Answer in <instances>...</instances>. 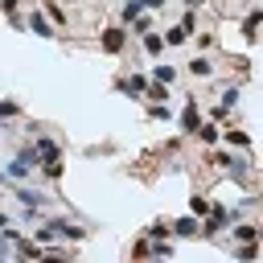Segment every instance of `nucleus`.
Returning a JSON list of instances; mask_svg holds the SVG:
<instances>
[{
    "instance_id": "13",
    "label": "nucleus",
    "mask_w": 263,
    "mask_h": 263,
    "mask_svg": "<svg viewBox=\"0 0 263 263\" xmlns=\"http://www.w3.org/2000/svg\"><path fill=\"white\" fill-rule=\"evenodd\" d=\"M16 197H21V205H29V210H41V205H45V193H37V189H21Z\"/></svg>"
},
{
    "instance_id": "1",
    "label": "nucleus",
    "mask_w": 263,
    "mask_h": 263,
    "mask_svg": "<svg viewBox=\"0 0 263 263\" xmlns=\"http://www.w3.org/2000/svg\"><path fill=\"white\" fill-rule=\"evenodd\" d=\"M33 238L37 242H49V238H86V230L82 226H74V222H66V218H58V222H45L41 230H33Z\"/></svg>"
},
{
    "instance_id": "14",
    "label": "nucleus",
    "mask_w": 263,
    "mask_h": 263,
    "mask_svg": "<svg viewBox=\"0 0 263 263\" xmlns=\"http://www.w3.org/2000/svg\"><path fill=\"white\" fill-rule=\"evenodd\" d=\"M230 234H234L238 242H255V238H259V226H251V222H238Z\"/></svg>"
},
{
    "instance_id": "26",
    "label": "nucleus",
    "mask_w": 263,
    "mask_h": 263,
    "mask_svg": "<svg viewBox=\"0 0 263 263\" xmlns=\"http://www.w3.org/2000/svg\"><path fill=\"white\" fill-rule=\"evenodd\" d=\"M49 21H53V25H66V12H62L58 4H49Z\"/></svg>"
},
{
    "instance_id": "10",
    "label": "nucleus",
    "mask_w": 263,
    "mask_h": 263,
    "mask_svg": "<svg viewBox=\"0 0 263 263\" xmlns=\"http://www.w3.org/2000/svg\"><path fill=\"white\" fill-rule=\"evenodd\" d=\"M37 156H41V160H58V156H62V148H58L53 140H45V136H37Z\"/></svg>"
},
{
    "instance_id": "25",
    "label": "nucleus",
    "mask_w": 263,
    "mask_h": 263,
    "mask_svg": "<svg viewBox=\"0 0 263 263\" xmlns=\"http://www.w3.org/2000/svg\"><path fill=\"white\" fill-rule=\"evenodd\" d=\"M12 115H21V107L16 103H0V119H12Z\"/></svg>"
},
{
    "instance_id": "20",
    "label": "nucleus",
    "mask_w": 263,
    "mask_h": 263,
    "mask_svg": "<svg viewBox=\"0 0 263 263\" xmlns=\"http://www.w3.org/2000/svg\"><path fill=\"white\" fill-rule=\"evenodd\" d=\"M189 214L205 218V214H210V201H205V197H189Z\"/></svg>"
},
{
    "instance_id": "3",
    "label": "nucleus",
    "mask_w": 263,
    "mask_h": 263,
    "mask_svg": "<svg viewBox=\"0 0 263 263\" xmlns=\"http://www.w3.org/2000/svg\"><path fill=\"white\" fill-rule=\"evenodd\" d=\"M197 127H201V111H197V99H189V103H185V111H181V132L197 136Z\"/></svg>"
},
{
    "instance_id": "18",
    "label": "nucleus",
    "mask_w": 263,
    "mask_h": 263,
    "mask_svg": "<svg viewBox=\"0 0 263 263\" xmlns=\"http://www.w3.org/2000/svg\"><path fill=\"white\" fill-rule=\"evenodd\" d=\"M41 173H45L49 181H58V177H62V156H58V160H41Z\"/></svg>"
},
{
    "instance_id": "2",
    "label": "nucleus",
    "mask_w": 263,
    "mask_h": 263,
    "mask_svg": "<svg viewBox=\"0 0 263 263\" xmlns=\"http://www.w3.org/2000/svg\"><path fill=\"white\" fill-rule=\"evenodd\" d=\"M210 160H214L218 168H226L234 181H247V177H251V168H247V160H242V156H230V152H214Z\"/></svg>"
},
{
    "instance_id": "5",
    "label": "nucleus",
    "mask_w": 263,
    "mask_h": 263,
    "mask_svg": "<svg viewBox=\"0 0 263 263\" xmlns=\"http://www.w3.org/2000/svg\"><path fill=\"white\" fill-rule=\"evenodd\" d=\"M123 41H127V33H123V29H103V37H99V45H103L107 53H119V49H123Z\"/></svg>"
},
{
    "instance_id": "19",
    "label": "nucleus",
    "mask_w": 263,
    "mask_h": 263,
    "mask_svg": "<svg viewBox=\"0 0 263 263\" xmlns=\"http://www.w3.org/2000/svg\"><path fill=\"white\" fill-rule=\"evenodd\" d=\"M234 103H238V86H226V90H222V103H218V107H222V111H230Z\"/></svg>"
},
{
    "instance_id": "30",
    "label": "nucleus",
    "mask_w": 263,
    "mask_h": 263,
    "mask_svg": "<svg viewBox=\"0 0 263 263\" xmlns=\"http://www.w3.org/2000/svg\"><path fill=\"white\" fill-rule=\"evenodd\" d=\"M185 4H189V8H201V4H205V0H185Z\"/></svg>"
},
{
    "instance_id": "8",
    "label": "nucleus",
    "mask_w": 263,
    "mask_h": 263,
    "mask_svg": "<svg viewBox=\"0 0 263 263\" xmlns=\"http://www.w3.org/2000/svg\"><path fill=\"white\" fill-rule=\"evenodd\" d=\"M29 29H33V33H37V37H58V33H53V25H49V21H45V16H41V12H37V8H33V12H29Z\"/></svg>"
},
{
    "instance_id": "11",
    "label": "nucleus",
    "mask_w": 263,
    "mask_h": 263,
    "mask_svg": "<svg viewBox=\"0 0 263 263\" xmlns=\"http://www.w3.org/2000/svg\"><path fill=\"white\" fill-rule=\"evenodd\" d=\"M16 255H25V259H41L45 251H41L37 238H21V242H16Z\"/></svg>"
},
{
    "instance_id": "12",
    "label": "nucleus",
    "mask_w": 263,
    "mask_h": 263,
    "mask_svg": "<svg viewBox=\"0 0 263 263\" xmlns=\"http://www.w3.org/2000/svg\"><path fill=\"white\" fill-rule=\"evenodd\" d=\"M185 41H189V29H185V25L164 29V45H185Z\"/></svg>"
},
{
    "instance_id": "15",
    "label": "nucleus",
    "mask_w": 263,
    "mask_h": 263,
    "mask_svg": "<svg viewBox=\"0 0 263 263\" xmlns=\"http://www.w3.org/2000/svg\"><path fill=\"white\" fill-rule=\"evenodd\" d=\"M173 78H177V70H173V66H152V82H164V86H168Z\"/></svg>"
},
{
    "instance_id": "21",
    "label": "nucleus",
    "mask_w": 263,
    "mask_h": 263,
    "mask_svg": "<svg viewBox=\"0 0 263 263\" xmlns=\"http://www.w3.org/2000/svg\"><path fill=\"white\" fill-rule=\"evenodd\" d=\"M148 234H152V238H168V234H173V226H168V222H152V226H148Z\"/></svg>"
},
{
    "instance_id": "28",
    "label": "nucleus",
    "mask_w": 263,
    "mask_h": 263,
    "mask_svg": "<svg viewBox=\"0 0 263 263\" xmlns=\"http://www.w3.org/2000/svg\"><path fill=\"white\" fill-rule=\"evenodd\" d=\"M16 4H21V0H0V8H4V12L12 16V21H16Z\"/></svg>"
},
{
    "instance_id": "24",
    "label": "nucleus",
    "mask_w": 263,
    "mask_h": 263,
    "mask_svg": "<svg viewBox=\"0 0 263 263\" xmlns=\"http://www.w3.org/2000/svg\"><path fill=\"white\" fill-rule=\"evenodd\" d=\"M148 115H152V119H168V103H152Z\"/></svg>"
},
{
    "instance_id": "17",
    "label": "nucleus",
    "mask_w": 263,
    "mask_h": 263,
    "mask_svg": "<svg viewBox=\"0 0 263 263\" xmlns=\"http://www.w3.org/2000/svg\"><path fill=\"white\" fill-rule=\"evenodd\" d=\"M222 136H226L230 144H238V148H247V144H251V136H247V132H238V127H226Z\"/></svg>"
},
{
    "instance_id": "6",
    "label": "nucleus",
    "mask_w": 263,
    "mask_h": 263,
    "mask_svg": "<svg viewBox=\"0 0 263 263\" xmlns=\"http://www.w3.org/2000/svg\"><path fill=\"white\" fill-rule=\"evenodd\" d=\"M185 70H189L193 78H214V62H210L205 53H197V58H189V62H185Z\"/></svg>"
},
{
    "instance_id": "23",
    "label": "nucleus",
    "mask_w": 263,
    "mask_h": 263,
    "mask_svg": "<svg viewBox=\"0 0 263 263\" xmlns=\"http://www.w3.org/2000/svg\"><path fill=\"white\" fill-rule=\"evenodd\" d=\"M148 99H168V86H164V82H152V86H148Z\"/></svg>"
},
{
    "instance_id": "7",
    "label": "nucleus",
    "mask_w": 263,
    "mask_h": 263,
    "mask_svg": "<svg viewBox=\"0 0 263 263\" xmlns=\"http://www.w3.org/2000/svg\"><path fill=\"white\" fill-rule=\"evenodd\" d=\"M173 234H181V238H197V234H201V218H197V214L181 218V222L173 226Z\"/></svg>"
},
{
    "instance_id": "22",
    "label": "nucleus",
    "mask_w": 263,
    "mask_h": 263,
    "mask_svg": "<svg viewBox=\"0 0 263 263\" xmlns=\"http://www.w3.org/2000/svg\"><path fill=\"white\" fill-rule=\"evenodd\" d=\"M140 12H144V4H140V0H127V4H123V21H136Z\"/></svg>"
},
{
    "instance_id": "27",
    "label": "nucleus",
    "mask_w": 263,
    "mask_h": 263,
    "mask_svg": "<svg viewBox=\"0 0 263 263\" xmlns=\"http://www.w3.org/2000/svg\"><path fill=\"white\" fill-rule=\"evenodd\" d=\"M234 255H238V259H255V255H259V251H255V247H251V242H242V247H238V251H234Z\"/></svg>"
},
{
    "instance_id": "4",
    "label": "nucleus",
    "mask_w": 263,
    "mask_h": 263,
    "mask_svg": "<svg viewBox=\"0 0 263 263\" xmlns=\"http://www.w3.org/2000/svg\"><path fill=\"white\" fill-rule=\"evenodd\" d=\"M259 29H263V8H251V12L242 16V37H247V41H255V37H259Z\"/></svg>"
},
{
    "instance_id": "29",
    "label": "nucleus",
    "mask_w": 263,
    "mask_h": 263,
    "mask_svg": "<svg viewBox=\"0 0 263 263\" xmlns=\"http://www.w3.org/2000/svg\"><path fill=\"white\" fill-rule=\"evenodd\" d=\"M144 8H164V0H140Z\"/></svg>"
},
{
    "instance_id": "9",
    "label": "nucleus",
    "mask_w": 263,
    "mask_h": 263,
    "mask_svg": "<svg viewBox=\"0 0 263 263\" xmlns=\"http://www.w3.org/2000/svg\"><path fill=\"white\" fill-rule=\"evenodd\" d=\"M144 53H148V58H160V53H164V37H160V33H144Z\"/></svg>"
},
{
    "instance_id": "16",
    "label": "nucleus",
    "mask_w": 263,
    "mask_h": 263,
    "mask_svg": "<svg viewBox=\"0 0 263 263\" xmlns=\"http://www.w3.org/2000/svg\"><path fill=\"white\" fill-rule=\"evenodd\" d=\"M197 136H201V144H218L222 127H214V123H201V127H197Z\"/></svg>"
}]
</instances>
